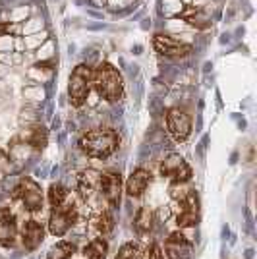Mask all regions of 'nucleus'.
<instances>
[{"label":"nucleus","mask_w":257,"mask_h":259,"mask_svg":"<svg viewBox=\"0 0 257 259\" xmlns=\"http://www.w3.org/2000/svg\"><path fill=\"white\" fill-rule=\"evenodd\" d=\"M178 215H176V225L180 228H192L199 225V197L195 190H188L186 194L178 199Z\"/></svg>","instance_id":"7"},{"label":"nucleus","mask_w":257,"mask_h":259,"mask_svg":"<svg viewBox=\"0 0 257 259\" xmlns=\"http://www.w3.org/2000/svg\"><path fill=\"white\" fill-rule=\"evenodd\" d=\"M75 253V246L72 242H66V240H60L56 242L53 248L49 249L47 253V259H70Z\"/></svg>","instance_id":"19"},{"label":"nucleus","mask_w":257,"mask_h":259,"mask_svg":"<svg viewBox=\"0 0 257 259\" xmlns=\"http://www.w3.org/2000/svg\"><path fill=\"white\" fill-rule=\"evenodd\" d=\"M18 238V223L10 207H0V246L12 248Z\"/></svg>","instance_id":"12"},{"label":"nucleus","mask_w":257,"mask_h":259,"mask_svg":"<svg viewBox=\"0 0 257 259\" xmlns=\"http://www.w3.org/2000/svg\"><path fill=\"white\" fill-rule=\"evenodd\" d=\"M93 87V70L87 64H79L74 68L68 79V97L74 107H83L89 91Z\"/></svg>","instance_id":"3"},{"label":"nucleus","mask_w":257,"mask_h":259,"mask_svg":"<svg viewBox=\"0 0 257 259\" xmlns=\"http://www.w3.org/2000/svg\"><path fill=\"white\" fill-rule=\"evenodd\" d=\"M99 174L97 170H83L77 176V192L83 199H89L91 195L99 192Z\"/></svg>","instance_id":"15"},{"label":"nucleus","mask_w":257,"mask_h":259,"mask_svg":"<svg viewBox=\"0 0 257 259\" xmlns=\"http://www.w3.org/2000/svg\"><path fill=\"white\" fill-rule=\"evenodd\" d=\"M108 244L105 238H93L85 246V259H107Z\"/></svg>","instance_id":"18"},{"label":"nucleus","mask_w":257,"mask_h":259,"mask_svg":"<svg viewBox=\"0 0 257 259\" xmlns=\"http://www.w3.org/2000/svg\"><path fill=\"white\" fill-rule=\"evenodd\" d=\"M153 223H155V215L149 207H141L136 215V223L134 227L138 230V234H149L151 228H153Z\"/></svg>","instance_id":"16"},{"label":"nucleus","mask_w":257,"mask_h":259,"mask_svg":"<svg viewBox=\"0 0 257 259\" xmlns=\"http://www.w3.org/2000/svg\"><path fill=\"white\" fill-rule=\"evenodd\" d=\"M12 199L20 201L23 209L29 211V213H39L43 209V190L33 178H27V176L22 178L18 182V186L14 188Z\"/></svg>","instance_id":"4"},{"label":"nucleus","mask_w":257,"mask_h":259,"mask_svg":"<svg viewBox=\"0 0 257 259\" xmlns=\"http://www.w3.org/2000/svg\"><path fill=\"white\" fill-rule=\"evenodd\" d=\"M77 207L72 201H64L62 205L53 207L49 217V232L56 238H62L77 223Z\"/></svg>","instance_id":"5"},{"label":"nucleus","mask_w":257,"mask_h":259,"mask_svg":"<svg viewBox=\"0 0 257 259\" xmlns=\"http://www.w3.org/2000/svg\"><path fill=\"white\" fill-rule=\"evenodd\" d=\"M95 227L101 236L110 234V232L114 230V217H112V213H110V211H103V213L99 215V219H97Z\"/></svg>","instance_id":"21"},{"label":"nucleus","mask_w":257,"mask_h":259,"mask_svg":"<svg viewBox=\"0 0 257 259\" xmlns=\"http://www.w3.org/2000/svg\"><path fill=\"white\" fill-rule=\"evenodd\" d=\"M99 194L108 203V207H118L122 195V176L116 170H107L99 174Z\"/></svg>","instance_id":"8"},{"label":"nucleus","mask_w":257,"mask_h":259,"mask_svg":"<svg viewBox=\"0 0 257 259\" xmlns=\"http://www.w3.org/2000/svg\"><path fill=\"white\" fill-rule=\"evenodd\" d=\"M93 87H95L97 95L108 101V103H118L120 99L124 97L122 74L108 62H103V64L97 66V70L93 72Z\"/></svg>","instance_id":"2"},{"label":"nucleus","mask_w":257,"mask_h":259,"mask_svg":"<svg viewBox=\"0 0 257 259\" xmlns=\"http://www.w3.org/2000/svg\"><path fill=\"white\" fill-rule=\"evenodd\" d=\"M147 259H164V251H162L161 244H153L147 249Z\"/></svg>","instance_id":"24"},{"label":"nucleus","mask_w":257,"mask_h":259,"mask_svg":"<svg viewBox=\"0 0 257 259\" xmlns=\"http://www.w3.org/2000/svg\"><path fill=\"white\" fill-rule=\"evenodd\" d=\"M161 174L172 184H188L192 180V166L186 162L182 155L168 153L161 162Z\"/></svg>","instance_id":"6"},{"label":"nucleus","mask_w":257,"mask_h":259,"mask_svg":"<svg viewBox=\"0 0 257 259\" xmlns=\"http://www.w3.org/2000/svg\"><path fill=\"white\" fill-rule=\"evenodd\" d=\"M162 251H164L166 259H192L193 244L182 232H172L170 236L164 240Z\"/></svg>","instance_id":"11"},{"label":"nucleus","mask_w":257,"mask_h":259,"mask_svg":"<svg viewBox=\"0 0 257 259\" xmlns=\"http://www.w3.org/2000/svg\"><path fill=\"white\" fill-rule=\"evenodd\" d=\"M140 255H141L140 244L138 242H126V244L120 246L114 259H140Z\"/></svg>","instance_id":"22"},{"label":"nucleus","mask_w":257,"mask_h":259,"mask_svg":"<svg viewBox=\"0 0 257 259\" xmlns=\"http://www.w3.org/2000/svg\"><path fill=\"white\" fill-rule=\"evenodd\" d=\"M178 16L184 18L190 25L197 27V29L209 27V18H207V14H205L203 10H199V8H188V10H184L182 14H178Z\"/></svg>","instance_id":"17"},{"label":"nucleus","mask_w":257,"mask_h":259,"mask_svg":"<svg viewBox=\"0 0 257 259\" xmlns=\"http://www.w3.org/2000/svg\"><path fill=\"white\" fill-rule=\"evenodd\" d=\"M27 143L35 147V149H43L45 143H47V132L45 128H33L27 136Z\"/></svg>","instance_id":"23"},{"label":"nucleus","mask_w":257,"mask_h":259,"mask_svg":"<svg viewBox=\"0 0 257 259\" xmlns=\"http://www.w3.org/2000/svg\"><path fill=\"white\" fill-rule=\"evenodd\" d=\"M151 184V172L145 168H136L130 174V178L126 180V194L130 197H140L143 192L147 190V186Z\"/></svg>","instance_id":"14"},{"label":"nucleus","mask_w":257,"mask_h":259,"mask_svg":"<svg viewBox=\"0 0 257 259\" xmlns=\"http://www.w3.org/2000/svg\"><path fill=\"white\" fill-rule=\"evenodd\" d=\"M120 145V136L112 128L91 130L81 136L79 149L91 159H108Z\"/></svg>","instance_id":"1"},{"label":"nucleus","mask_w":257,"mask_h":259,"mask_svg":"<svg viewBox=\"0 0 257 259\" xmlns=\"http://www.w3.org/2000/svg\"><path fill=\"white\" fill-rule=\"evenodd\" d=\"M64 201H68V190L62 184H53L49 188V203H51V207L62 205Z\"/></svg>","instance_id":"20"},{"label":"nucleus","mask_w":257,"mask_h":259,"mask_svg":"<svg viewBox=\"0 0 257 259\" xmlns=\"http://www.w3.org/2000/svg\"><path fill=\"white\" fill-rule=\"evenodd\" d=\"M166 128L176 141H186L192 134V118L182 108L174 107L166 112Z\"/></svg>","instance_id":"9"},{"label":"nucleus","mask_w":257,"mask_h":259,"mask_svg":"<svg viewBox=\"0 0 257 259\" xmlns=\"http://www.w3.org/2000/svg\"><path fill=\"white\" fill-rule=\"evenodd\" d=\"M153 47L159 54L168 56V58H182V56H188L192 53V45L182 43V41H178L174 37L161 35V33H157L153 37Z\"/></svg>","instance_id":"10"},{"label":"nucleus","mask_w":257,"mask_h":259,"mask_svg":"<svg viewBox=\"0 0 257 259\" xmlns=\"http://www.w3.org/2000/svg\"><path fill=\"white\" fill-rule=\"evenodd\" d=\"M20 236H22V244L27 251H35L43 244L45 240V228L39 221L35 219H29L22 225V230H20Z\"/></svg>","instance_id":"13"}]
</instances>
